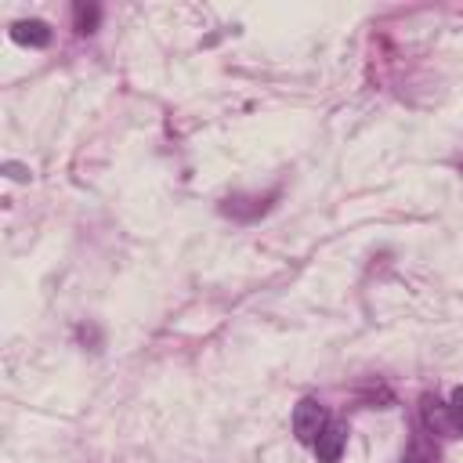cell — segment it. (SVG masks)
Masks as SVG:
<instances>
[{"mask_svg": "<svg viewBox=\"0 0 463 463\" xmlns=\"http://www.w3.org/2000/svg\"><path fill=\"white\" fill-rule=\"evenodd\" d=\"M438 459H441V452H438L434 438H427V431H413L402 463H438Z\"/></svg>", "mask_w": 463, "mask_h": 463, "instance_id": "8992f818", "label": "cell"}, {"mask_svg": "<svg viewBox=\"0 0 463 463\" xmlns=\"http://www.w3.org/2000/svg\"><path fill=\"white\" fill-rule=\"evenodd\" d=\"M12 40L22 48H48L51 44V26L40 19H22L12 26Z\"/></svg>", "mask_w": 463, "mask_h": 463, "instance_id": "277c9868", "label": "cell"}, {"mask_svg": "<svg viewBox=\"0 0 463 463\" xmlns=\"http://www.w3.org/2000/svg\"><path fill=\"white\" fill-rule=\"evenodd\" d=\"M420 416H423L427 434H452V427H449V409H445V402H438L434 395H423V398H420Z\"/></svg>", "mask_w": 463, "mask_h": 463, "instance_id": "5b68a950", "label": "cell"}, {"mask_svg": "<svg viewBox=\"0 0 463 463\" xmlns=\"http://www.w3.org/2000/svg\"><path fill=\"white\" fill-rule=\"evenodd\" d=\"M449 409V427H452V438H463V387H456L445 402Z\"/></svg>", "mask_w": 463, "mask_h": 463, "instance_id": "52a82bcc", "label": "cell"}, {"mask_svg": "<svg viewBox=\"0 0 463 463\" xmlns=\"http://www.w3.org/2000/svg\"><path fill=\"white\" fill-rule=\"evenodd\" d=\"M344 445H348V423L330 420V427H326V431L319 434V441H316L319 463H337V459L344 456Z\"/></svg>", "mask_w": 463, "mask_h": 463, "instance_id": "3957f363", "label": "cell"}, {"mask_svg": "<svg viewBox=\"0 0 463 463\" xmlns=\"http://www.w3.org/2000/svg\"><path fill=\"white\" fill-rule=\"evenodd\" d=\"M76 33H94L98 30V19H102V8L98 4H76Z\"/></svg>", "mask_w": 463, "mask_h": 463, "instance_id": "ba28073f", "label": "cell"}, {"mask_svg": "<svg viewBox=\"0 0 463 463\" xmlns=\"http://www.w3.org/2000/svg\"><path fill=\"white\" fill-rule=\"evenodd\" d=\"M4 171H8V178H15V182H30V167H22V164H4Z\"/></svg>", "mask_w": 463, "mask_h": 463, "instance_id": "9c48e42d", "label": "cell"}, {"mask_svg": "<svg viewBox=\"0 0 463 463\" xmlns=\"http://www.w3.org/2000/svg\"><path fill=\"white\" fill-rule=\"evenodd\" d=\"M326 427H330V413H326L323 402H316V398H300L297 402V409H293V434H297V441L316 445Z\"/></svg>", "mask_w": 463, "mask_h": 463, "instance_id": "6da1fadb", "label": "cell"}, {"mask_svg": "<svg viewBox=\"0 0 463 463\" xmlns=\"http://www.w3.org/2000/svg\"><path fill=\"white\" fill-rule=\"evenodd\" d=\"M275 196L279 192H272V196H232V200L221 203V214L236 218V221H257V218H264L272 210Z\"/></svg>", "mask_w": 463, "mask_h": 463, "instance_id": "7a4b0ae2", "label": "cell"}]
</instances>
